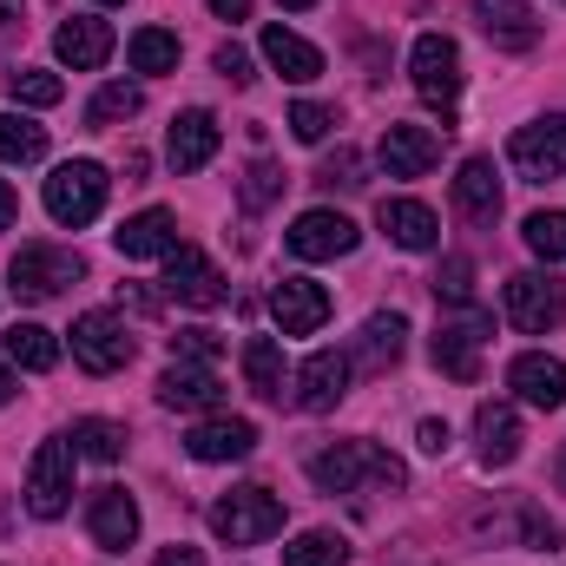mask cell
<instances>
[{
	"label": "cell",
	"instance_id": "15",
	"mask_svg": "<svg viewBox=\"0 0 566 566\" xmlns=\"http://www.w3.org/2000/svg\"><path fill=\"white\" fill-rule=\"evenodd\" d=\"M86 534H93V547L126 554V547L139 541V501H133L126 488H99V494L86 501Z\"/></svg>",
	"mask_w": 566,
	"mask_h": 566
},
{
	"label": "cell",
	"instance_id": "23",
	"mask_svg": "<svg viewBox=\"0 0 566 566\" xmlns=\"http://www.w3.org/2000/svg\"><path fill=\"white\" fill-rule=\"evenodd\" d=\"M402 336H409L402 310H382V316H369V323H363V336H356V349H349V369H369V376H382L389 363H402Z\"/></svg>",
	"mask_w": 566,
	"mask_h": 566
},
{
	"label": "cell",
	"instance_id": "39",
	"mask_svg": "<svg viewBox=\"0 0 566 566\" xmlns=\"http://www.w3.org/2000/svg\"><path fill=\"white\" fill-rule=\"evenodd\" d=\"M329 126H336L329 106H316V99H296V106H290V133H296L303 145H323L329 139Z\"/></svg>",
	"mask_w": 566,
	"mask_h": 566
},
{
	"label": "cell",
	"instance_id": "16",
	"mask_svg": "<svg viewBox=\"0 0 566 566\" xmlns=\"http://www.w3.org/2000/svg\"><path fill=\"white\" fill-rule=\"evenodd\" d=\"M271 316H277L283 336H316L323 323H329V290L310 277H283L271 290Z\"/></svg>",
	"mask_w": 566,
	"mask_h": 566
},
{
	"label": "cell",
	"instance_id": "24",
	"mask_svg": "<svg viewBox=\"0 0 566 566\" xmlns=\"http://www.w3.org/2000/svg\"><path fill=\"white\" fill-rule=\"evenodd\" d=\"M376 224H382L389 244H402V251H434V244H441V218H434L428 205H416V198H382Z\"/></svg>",
	"mask_w": 566,
	"mask_h": 566
},
{
	"label": "cell",
	"instance_id": "31",
	"mask_svg": "<svg viewBox=\"0 0 566 566\" xmlns=\"http://www.w3.org/2000/svg\"><path fill=\"white\" fill-rule=\"evenodd\" d=\"M283 566H349V541L329 534V527H310L283 547Z\"/></svg>",
	"mask_w": 566,
	"mask_h": 566
},
{
	"label": "cell",
	"instance_id": "43",
	"mask_svg": "<svg viewBox=\"0 0 566 566\" xmlns=\"http://www.w3.org/2000/svg\"><path fill=\"white\" fill-rule=\"evenodd\" d=\"M218 349H224V343H218L211 329H178V336H171V356H185V363H218Z\"/></svg>",
	"mask_w": 566,
	"mask_h": 566
},
{
	"label": "cell",
	"instance_id": "1",
	"mask_svg": "<svg viewBox=\"0 0 566 566\" xmlns=\"http://www.w3.org/2000/svg\"><path fill=\"white\" fill-rule=\"evenodd\" d=\"M310 481H316L323 494H356L363 481H376V488H402L409 468H402L389 448H376V441H329L323 454H310Z\"/></svg>",
	"mask_w": 566,
	"mask_h": 566
},
{
	"label": "cell",
	"instance_id": "9",
	"mask_svg": "<svg viewBox=\"0 0 566 566\" xmlns=\"http://www.w3.org/2000/svg\"><path fill=\"white\" fill-rule=\"evenodd\" d=\"M488 310H468V316H441V329H434V369L441 376H454V382H474L481 376V343H488Z\"/></svg>",
	"mask_w": 566,
	"mask_h": 566
},
{
	"label": "cell",
	"instance_id": "26",
	"mask_svg": "<svg viewBox=\"0 0 566 566\" xmlns=\"http://www.w3.org/2000/svg\"><path fill=\"white\" fill-rule=\"evenodd\" d=\"M113 244H119V258H171V251H178V218L151 205V211L126 218V224L113 231Z\"/></svg>",
	"mask_w": 566,
	"mask_h": 566
},
{
	"label": "cell",
	"instance_id": "14",
	"mask_svg": "<svg viewBox=\"0 0 566 566\" xmlns=\"http://www.w3.org/2000/svg\"><path fill=\"white\" fill-rule=\"evenodd\" d=\"M158 402H165V409H185V416H205V409L224 402V382H218L211 363H185V356H171V369L158 376Z\"/></svg>",
	"mask_w": 566,
	"mask_h": 566
},
{
	"label": "cell",
	"instance_id": "6",
	"mask_svg": "<svg viewBox=\"0 0 566 566\" xmlns=\"http://www.w3.org/2000/svg\"><path fill=\"white\" fill-rule=\"evenodd\" d=\"M73 363L93 369V376H119V369L133 363V329H126V316L86 310V316L73 323Z\"/></svg>",
	"mask_w": 566,
	"mask_h": 566
},
{
	"label": "cell",
	"instance_id": "29",
	"mask_svg": "<svg viewBox=\"0 0 566 566\" xmlns=\"http://www.w3.org/2000/svg\"><path fill=\"white\" fill-rule=\"evenodd\" d=\"M7 363H20V369L46 376V369L60 363V336H53V329H40V323H13V329H7Z\"/></svg>",
	"mask_w": 566,
	"mask_h": 566
},
{
	"label": "cell",
	"instance_id": "7",
	"mask_svg": "<svg viewBox=\"0 0 566 566\" xmlns=\"http://www.w3.org/2000/svg\"><path fill=\"white\" fill-rule=\"evenodd\" d=\"M409 73H416V93L448 119L454 99H461V46H454L448 33H422L416 53H409Z\"/></svg>",
	"mask_w": 566,
	"mask_h": 566
},
{
	"label": "cell",
	"instance_id": "49",
	"mask_svg": "<svg viewBox=\"0 0 566 566\" xmlns=\"http://www.w3.org/2000/svg\"><path fill=\"white\" fill-rule=\"evenodd\" d=\"M13 218H20V198H13V185H7V178H0V231H7V224H13Z\"/></svg>",
	"mask_w": 566,
	"mask_h": 566
},
{
	"label": "cell",
	"instance_id": "50",
	"mask_svg": "<svg viewBox=\"0 0 566 566\" xmlns=\"http://www.w3.org/2000/svg\"><path fill=\"white\" fill-rule=\"evenodd\" d=\"M13 402V376H7V363H0V409Z\"/></svg>",
	"mask_w": 566,
	"mask_h": 566
},
{
	"label": "cell",
	"instance_id": "8",
	"mask_svg": "<svg viewBox=\"0 0 566 566\" xmlns=\"http://www.w3.org/2000/svg\"><path fill=\"white\" fill-rule=\"evenodd\" d=\"M73 507V448L66 441H40L33 468H27V514L33 521H60Z\"/></svg>",
	"mask_w": 566,
	"mask_h": 566
},
{
	"label": "cell",
	"instance_id": "20",
	"mask_svg": "<svg viewBox=\"0 0 566 566\" xmlns=\"http://www.w3.org/2000/svg\"><path fill=\"white\" fill-rule=\"evenodd\" d=\"M218 145H224L218 119H211L205 106H191V113H178V119H171V139H165V151H171V165H178V171H205V165L218 158Z\"/></svg>",
	"mask_w": 566,
	"mask_h": 566
},
{
	"label": "cell",
	"instance_id": "5",
	"mask_svg": "<svg viewBox=\"0 0 566 566\" xmlns=\"http://www.w3.org/2000/svg\"><path fill=\"white\" fill-rule=\"evenodd\" d=\"M507 323L514 329H527V336H547V329H560L566 323V283L554 271H521V277H507Z\"/></svg>",
	"mask_w": 566,
	"mask_h": 566
},
{
	"label": "cell",
	"instance_id": "40",
	"mask_svg": "<svg viewBox=\"0 0 566 566\" xmlns=\"http://www.w3.org/2000/svg\"><path fill=\"white\" fill-rule=\"evenodd\" d=\"M434 296L441 303H474V264L468 258H448L441 277H434Z\"/></svg>",
	"mask_w": 566,
	"mask_h": 566
},
{
	"label": "cell",
	"instance_id": "28",
	"mask_svg": "<svg viewBox=\"0 0 566 566\" xmlns=\"http://www.w3.org/2000/svg\"><path fill=\"white\" fill-rule=\"evenodd\" d=\"M264 60L277 66L290 86H310V80L323 73V53H316L310 40H296L290 27H264Z\"/></svg>",
	"mask_w": 566,
	"mask_h": 566
},
{
	"label": "cell",
	"instance_id": "2",
	"mask_svg": "<svg viewBox=\"0 0 566 566\" xmlns=\"http://www.w3.org/2000/svg\"><path fill=\"white\" fill-rule=\"evenodd\" d=\"M211 534L224 547H258V541L283 534V501L271 488H238V494H224L211 507Z\"/></svg>",
	"mask_w": 566,
	"mask_h": 566
},
{
	"label": "cell",
	"instance_id": "30",
	"mask_svg": "<svg viewBox=\"0 0 566 566\" xmlns=\"http://www.w3.org/2000/svg\"><path fill=\"white\" fill-rule=\"evenodd\" d=\"M244 382H251V396L283 402V349L271 336H251V343H244Z\"/></svg>",
	"mask_w": 566,
	"mask_h": 566
},
{
	"label": "cell",
	"instance_id": "52",
	"mask_svg": "<svg viewBox=\"0 0 566 566\" xmlns=\"http://www.w3.org/2000/svg\"><path fill=\"white\" fill-rule=\"evenodd\" d=\"M560 488H566V448H560Z\"/></svg>",
	"mask_w": 566,
	"mask_h": 566
},
{
	"label": "cell",
	"instance_id": "33",
	"mask_svg": "<svg viewBox=\"0 0 566 566\" xmlns=\"http://www.w3.org/2000/svg\"><path fill=\"white\" fill-rule=\"evenodd\" d=\"M126 53H133V73H178V33L165 27H139Z\"/></svg>",
	"mask_w": 566,
	"mask_h": 566
},
{
	"label": "cell",
	"instance_id": "3",
	"mask_svg": "<svg viewBox=\"0 0 566 566\" xmlns=\"http://www.w3.org/2000/svg\"><path fill=\"white\" fill-rule=\"evenodd\" d=\"M46 211H53V224H93L99 211H106V165H93V158H66L53 178H46Z\"/></svg>",
	"mask_w": 566,
	"mask_h": 566
},
{
	"label": "cell",
	"instance_id": "53",
	"mask_svg": "<svg viewBox=\"0 0 566 566\" xmlns=\"http://www.w3.org/2000/svg\"><path fill=\"white\" fill-rule=\"evenodd\" d=\"M99 7H119V0H99Z\"/></svg>",
	"mask_w": 566,
	"mask_h": 566
},
{
	"label": "cell",
	"instance_id": "34",
	"mask_svg": "<svg viewBox=\"0 0 566 566\" xmlns=\"http://www.w3.org/2000/svg\"><path fill=\"white\" fill-rule=\"evenodd\" d=\"M73 454H86V461H119V454H126V428L86 416V422H73Z\"/></svg>",
	"mask_w": 566,
	"mask_h": 566
},
{
	"label": "cell",
	"instance_id": "42",
	"mask_svg": "<svg viewBox=\"0 0 566 566\" xmlns=\"http://www.w3.org/2000/svg\"><path fill=\"white\" fill-rule=\"evenodd\" d=\"M316 185H329V191H336V185H343V191H356V185H369V178H363V158L343 145V151H336V158L316 171Z\"/></svg>",
	"mask_w": 566,
	"mask_h": 566
},
{
	"label": "cell",
	"instance_id": "51",
	"mask_svg": "<svg viewBox=\"0 0 566 566\" xmlns=\"http://www.w3.org/2000/svg\"><path fill=\"white\" fill-rule=\"evenodd\" d=\"M283 7H316V0H283Z\"/></svg>",
	"mask_w": 566,
	"mask_h": 566
},
{
	"label": "cell",
	"instance_id": "22",
	"mask_svg": "<svg viewBox=\"0 0 566 566\" xmlns=\"http://www.w3.org/2000/svg\"><path fill=\"white\" fill-rule=\"evenodd\" d=\"M454 211H461L468 224H494V218H501V171H494V158H468V165H461V178H454Z\"/></svg>",
	"mask_w": 566,
	"mask_h": 566
},
{
	"label": "cell",
	"instance_id": "36",
	"mask_svg": "<svg viewBox=\"0 0 566 566\" xmlns=\"http://www.w3.org/2000/svg\"><path fill=\"white\" fill-rule=\"evenodd\" d=\"M521 238H527V251H534V258L560 264V258H566V211H534V218L521 224Z\"/></svg>",
	"mask_w": 566,
	"mask_h": 566
},
{
	"label": "cell",
	"instance_id": "21",
	"mask_svg": "<svg viewBox=\"0 0 566 566\" xmlns=\"http://www.w3.org/2000/svg\"><path fill=\"white\" fill-rule=\"evenodd\" d=\"M376 158H382L389 178H422L428 165L441 158V133H428V126H402V119H396V126L382 133V151H376Z\"/></svg>",
	"mask_w": 566,
	"mask_h": 566
},
{
	"label": "cell",
	"instance_id": "27",
	"mask_svg": "<svg viewBox=\"0 0 566 566\" xmlns=\"http://www.w3.org/2000/svg\"><path fill=\"white\" fill-rule=\"evenodd\" d=\"M474 441H481V461L488 468H507L514 454H521V416H514V402H481L474 409Z\"/></svg>",
	"mask_w": 566,
	"mask_h": 566
},
{
	"label": "cell",
	"instance_id": "47",
	"mask_svg": "<svg viewBox=\"0 0 566 566\" xmlns=\"http://www.w3.org/2000/svg\"><path fill=\"white\" fill-rule=\"evenodd\" d=\"M422 454H448V422H422Z\"/></svg>",
	"mask_w": 566,
	"mask_h": 566
},
{
	"label": "cell",
	"instance_id": "18",
	"mask_svg": "<svg viewBox=\"0 0 566 566\" xmlns=\"http://www.w3.org/2000/svg\"><path fill=\"white\" fill-rule=\"evenodd\" d=\"M507 389H514L521 402H534V409H560V402H566V363H560V356L527 349V356H514V363H507Z\"/></svg>",
	"mask_w": 566,
	"mask_h": 566
},
{
	"label": "cell",
	"instance_id": "4",
	"mask_svg": "<svg viewBox=\"0 0 566 566\" xmlns=\"http://www.w3.org/2000/svg\"><path fill=\"white\" fill-rule=\"evenodd\" d=\"M7 277H13V290H20L27 303H46V296H60L66 283L86 277V258L66 251V244H20Z\"/></svg>",
	"mask_w": 566,
	"mask_h": 566
},
{
	"label": "cell",
	"instance_id": "32",
	"mask_svg": "<svg viewBox=\"0 0 566 566\" xmlns=\"http://www.w3.org/2000/svg\"><path fill=\"white\" fill-rule=\"evenodd\" d=\"M0 158H7V165L46 158V126H33L27 113H0Z\"/></svg>",
	"mask_w": 566,
	"mask_h": 566
},
{
	"label": "cell",
	"instance_id": "41",
	"mask_svg": "<svg viewBox=\"0 0 566 566\" xmlns=\"http://www.w3.org/2000/svg\"><path fill=\"white\" fill-rule=\"evenodd\" d=\"M277 191H283V171L271 165V158H258V165L244 171V205H251V211H264Z\"/></svg>",
	"mask_w": 566,
	"mask_h": 566
},
{
	"label": "cell",
	"instance_id": "10",
	"mask_svg": "<svg viewBox=\"0 0 566 566\" xmlns=\"http://www.w3.org/2000/svg\"><path fill=\"white\" fill-rule=\"evenodd\" d=\"M283 244H290L303 264H329V258H349V251L363 244V231H356L343 211H303V218L283 231Z\"/></svg>",
	"mask_w": 566,
	"mask_h": 566
},
{
	"label": "cell",
	"instance_id": "17",
	"mask_svg": "<svg viewBox=\"0 0 566 566\" xmlns=\"http://www.w3.org/2000/svg\"><path fill=\"white\" fill-rule=\"evenodd\" d=\"M53 53H60L73 73H99V66L113 60V27H106L99 13H73V20H60Z\"/></svg>",
	"mask_w": 566,
	"mask_h": 566
},
{
	"label": "cell",
	"instance_id": "44",
	"mask_svg": "<svg viewBox=\"0 0 566 566\" xmlns=\"http://www.w3.org/2000/svg\"><path fill=\"white\" fill-rule=\"evenodd\" d=\"M211 66H218V73H224L231 86H251V80H258V73H251V53H244V46H231V40H224V46L211 53Z\"/></svg>",
	"mask_w": 566,
	"mask_h": 566
},
{
	"label": "cell",
	"instance_id": "11",
	"mask_svg": "<svg viewBox=\"0 0 566 566\" xmlns=\"http://www.w3.org/2000/svg\"><path fill=\"white\" fill-rule=\"evenodd\" d=\"M507 158H514L521 178H541V185H547V178H566V113L521 126V133L507 139Z\"/></svg>",
	"mask_w": 566,
	"mask_h": 566
},
{
	"label": "cell",
	"instance_id": "37",
	"mask_svg": "<svg viewBox=\"0 0 566 566\" xmlns=\"http://www.w3.org/2000/svg\"><path fill=\"white\" fill-rule=\"evenodd\" d=\"M501 527H507L501 514H481V534H501ZM514 527H521V534H527L534 547H554V541H560V527H554V521H547L541 507H527V501L514 507Z\"/></svg>",
	"mask_w": 566,
	"mask_h": 566
},
{
	"label": "cell",
	"instance_id": "13",
	"mask_svg": "<svg viewBox=\"0 0 566 566\" xmlns=\"http://www.w3.org/2000/svg\"><path fill=\"white\" fill-rule=\"evenodd\" d=\"M343 389H349V356H336V349H316L296 369V382H290V396H296L303 416H329L343 402Z\"/></svg>",
	"mask_w": 566,
	"mask_h": 566
},
{
	"label": "cell",
	"instance_id": "45",
	"mask_svg": "<svg viewBox=\"0 0 566 566\" xmlns=\"http://www.w3.org/2000/svg\"><path fill=\"white\" fill-rule=\"evenodd\" d=\"M20 33H27V7H20V0H0V46L20 40Z\"/></svg>",
	"mask_w": 566,
	"mask_h": 566
},
{
	"label": "cell",
	"instance_id": "19",
	"mask_svg": "<svg viewBox=\"0 0 566 566\" xmlns=\"http://www.w3.org/2000/svg\"><path fill=\"white\" fill-rule=\"evenodd\" d=\"M251 448H258V422H244V416H211L185 434L191 461H244Z\"/></svg>",
	"mask_w": 566,
	"mask_h": 566
},
{
	"label": "cell",
	"instance_id": "35",
	"mask_svg": "<svg viewBox=\"0 0 566 566\" xmlns=\"http://www.w3.org/2000/svg\"><path fill=\"white\" fill-rule=\"evenodd\" d=\"M133 113H139V86L113 80V86H99V93H93V106H86V126H93V133H106V126H119V119H133Z\"/></svg>",
	"mask_w": 566,
	"mask_h": 566
},
{
	"label": "cell",
	"instance_id": "46",
	"mask_svg": "<svg viewBox=\"0 0 566 566\" xmlns=\"http://www.w3.org/2000/svg\"><path fill=\"white\" fill-rule=\"evenodd\" d=\"M151 566H205V554L178 541V547H165V554H158V560H151Z\"/></svg>",
	"mask_w": 566,
	"mask_h": 566
},
{
	"label": "cell",
	"instance_id": "12",
	"mask_svg": "<svg viewBox=\"0 0 566 566\" xmlns=\"http://www.w3.org/2000/svg\"><path fill=\"white\" fill-rule=\"evenodd\" d=\"M165 296H178V303H191V310H218V303H224V277H218V264H211L205 251L178 244V251L165 258Z\"/></svg>",
	"mask_w": 566,
	"mask_h": 566
},
{
	"label": "cell",
	"instance_id": "38",
	"mask_svg": "<svg viewBox=\"0 0 566 566\" xmlns=\"http://www.w3.org/2000/svg\"><path fill=\"white\" fill-rule=\"evenodd\" d=\"M7 86H13V99L20 106H60V80L53 73H40V66H20V73H7Z\"/></svg>",
	"mask_w": 566,
	"mask_h": 566
},
{
	"label": "cell",
	"instance_id": "25",
	"mask_svg": "<svg viewBox=\"0 0 566 566\" xmlns=\"http://www.w3.org/2000/svg\"><path fill=\"white\" fill-rule=\"evenodd\" d=\"M474 20H481V33L494 46H514V53L541 40V20H534L527 0H474Z\"/></svg>",
	"mask_w": 566,
	"mask_h": 566
},
{
	"label": "cell",
	"instance_id": "48",
	"mask_svg": "<svg viewBox=\"0 0 566 566\" xmlns=\"http://www.w3.org/2000/svg\"><path fill=\"white\" fill-rule=\"evenodd\" d=\"M218 20H251V0H211Z\"/></svg>",
	"mask_w": 566,
	"mask_h": 566
}]
</instances>
